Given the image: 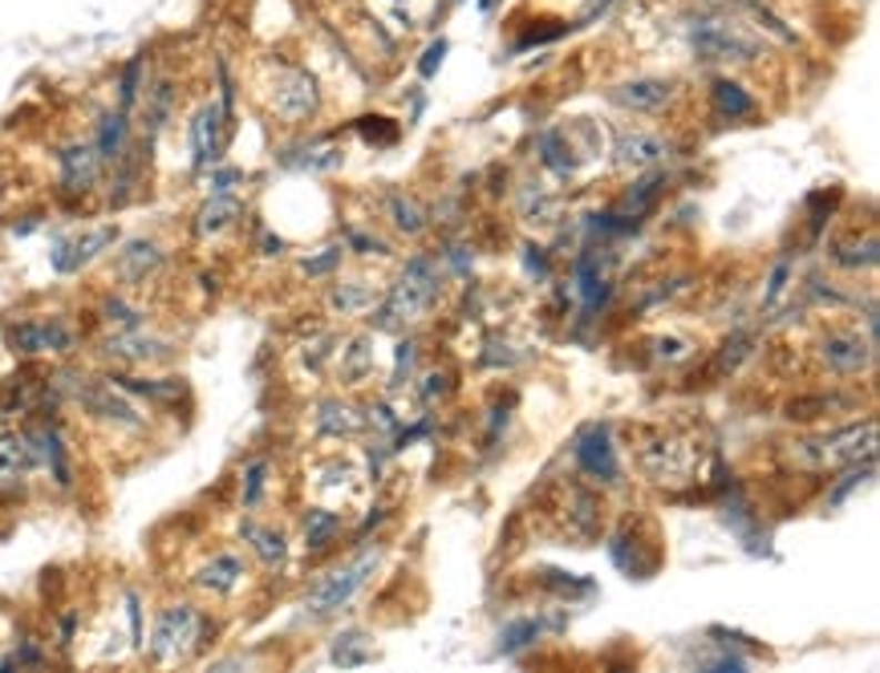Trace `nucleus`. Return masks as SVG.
<instances>
[{
    "instance_id": "nucleus-52",
    "label": "nucleus",
    "mask_w": 880,
    "mask_h": 673,
    "mask_svg": "<svg viewBox=\"0 0 880 673\" xmlns=\"http://www.w3.org/2000/svg\"><path fill=\"white\" fill-rule=\"evenodd\" d=\"M658 357H666V361H678V357H686V341H674V337H669V341H661Z\"/></svg>"
},
{
    "instance_id": "nucleus-7",
    "label": "nucleus",
    "mask_w": 880,
    "mask_h": 673,
    "mask_svg": "<svg viewBox=\"0 0 880 673\" xmlns=\"http://www.w3.org/2000/svg\"><path fill=\"white\" fill-rule=\"evenodd\" d=\"M9 345L17 354L37 357V354H70L78 337L61 317H29L9 325Z\"/></svg>"
},
{
    "instance_id": "nucleus-45",
    "label": "nucleus",
    "mask_w": 880,
    "mask_h": 673,
    "mask_svg": "<svg viewBox=\"0 0 880 673\" xmlns=\"http://www.w3.org/2000/svg\"><path fill=\"white\" fill-rule=\"evenodd\" d=\"M787 276H791V264H775V272H771V281H767V293H763V305L771 308L775 300H779V293L787 288Z\"/></svg>"
},
{
    "instance_id": "nucleus-36",
    "label": "nucleus",
    "mask_w": 880,
    "mask_h": 673,
    "mask_svg": "<svg viewBox=\"0 0 880 673\" xmlns=\"http://www.w3.org/2000/svg\"><path fill=\"white\" fill-rule=\"evenodd\" d=\"M390 215H394L398 232H406V236H418V232L426 227L423 207H418L414 200H402V195H390Z\"/></svg>"
},
{
    "instance_id": "nucleus-27",
    "label": "nucleus",
    "mask_w": 880,
    "mask_h": 673,
    "mask_svg": "<svg viewBox=\"0 0 880 673\" xmlns=\"http://www.w3.org/2000/svg\"><path fill=\"white\" fill-rule=\"evenodd\" d=\"M341 536V516L330 508H313L305 516V548L308 552H325Z\"/></svg>"
},
{
    "instance_id": "nucleus-53",
    "label": "nucleus",
    "mask_w": 880,
    "mask_h": 673,
    "mask_svg": "<svg viewBox=\"0 0 880 673\" xmlns=\"http://www.w3.org/2000/svg\"><path fill=\"white\" fill-rule=\"evenodd\" d=\"M426 381H431V386H426V390H423L426 398H435V394H446V386H443L446 378H438V374H431V378H426Z\"/></svg>"
},
{
    "instance_id": "nucleus-16",
    "label": "nucleus",
    "mask_w": 880,
    "mask_h": 673,
    "mask_svg": "<svg viewBox=\"0 0 880 673\" xmlns=\"http://www.w3.org/2000/svg\"><path fill=\"white\" fill-rule=\"evenodd\" d=\"M102 354L114 357V361H127V366H151V361H163L171 354V345L159 341V337H146L142 329H122L102 341Z\"/></svg>"
},
{
    "instance_id": "nucleus-24",
    "label": "nucleus",
    "mask_w": 880,
    "mask_h": 673,
    "mask_svg": "<svg viewBox=\"0 0 880 673\" xmlns=\"http://www.w3.org/2000/svg\"><path fill=\"white\" fill-rule=\"evenodd\" d=\"M661 187H666V175L661 171H654V175H646V179H637L634 187L625 191V200L617 203V212L625 215V220H641V215L658 203V195H661Z\"/></svg>"
},
{
    "instance_id": "nucleus-46",
    "label": "nucleus",
    "mask_w": 880,
    "mask_h": 673,
    "mask_svg": "<svg viewBox=\"0 0 880 673\" xmlns=\"http://www.w3.org/2000/svg\"><path fill=\"white\" fill-rule=\"evenodd\" d=\"M747 354H751V337H747V333H739L735 341H727V354H722V361H718V366H722V369H735Z\"/></svg>"
},
{
    "instance_id": "nucleus-51",
    "label": "nucleus",
    "mask_w": 880,
    "mask_h": 673,
    "mask_svg": "<svg viewBox=\"0 0 880 673\" xmlns=\"http://www.w3.org/2000/svg\"><path fill=\"white\" fill-rule=\"evenodd\" d=\"M443 53H446V41L426 49V61H423V78H435V70L443 65Z\"/></svg>"
},
{
    "instance_id": "nucleus-49",
    "label": "nucleus",
    "mask_w": 880,
    "mask_h": 673,
    "mask_svg": "<svg viewBox=\"0 0 880 673\" xmlns=\"http://www.w3.org/2000/svg\"><path fill=\"white\" fill-rule=\"evenodd\" d=\"M244 179V171H235V166H223V171H215L212 175V191H232L235 183Z\"/></svg>"
},
{
    "instance_id": "nucleus-6",
    "label": "nucleus",
    "mask_w": 880,
    "mask_h": 673,
    "mask_svg": "<svg viewBox=\"0 0 880 673\" xmlns=\"http://www.w3.org/2000/svg\"><path fill=\"white\" fill-rule=\"evenodd\" d=\"M694 41V53L702 61H755L763 58V45L755 41V37L739 33L735 24H722V21H706L698 24L690 33Z\"/></svg>"
},
{
    "instance_id": "nucleus-50",
    "label": "nucleus",
    "mask_w": 880,
    "mask_h": 673,
    "mask_svg": "<svg viewBox=\"0 0 880 673\" xmlns=\"http://www.w3.org/2000/svg\"><path fill=\"white\" fill-rule=\"evenodd\" d=\"M524 252H528V256H524V261H528V272L536 281H544V276H548V256H544V248H524Z\"/></svg>"
},
{
    "instance_id": "nucleus-40",
    "label": "nucleus",
    "mask_w": 880,
    "mask_h": 673,
    "mask_svg": "<svg viewBox=\"0 0 880 673\" xmlns=\"http://www.w3.org/2000/svg\"><path fill=\"white\" fill-rule=\"evenodd\" d=\"M102 313H107V320H114L118 329H142V313L130 308L127 300H118V296H110L107 305H102Z\"/></svg>"
},
{
    "instance_id": "nucleus-14",
    "label": "nucleus",
    "mask_w": 880,
    "mask_h": 673,
    "mask_svg": "<svg viewBox=\"0 0 880 673\" xmlns=\"http://www.w3.org/2000/svg\"><path fill=\"white\" fill-rule=\"evenodd\" d=\"M102 154L94 151V142H78L70 151H61V187L70 195H85V191L98 187L102 179Z\"/></svg>"
},
{
    "instance_id": "nucleus-31",
    "label": "nucleus",
    "mask_w": 880,
    "mask_h": 673,
    "mask_svg": "<svg viewBox=\"0 0 880 673\" xmlns=\"http://www.w3.org/2000/svg\"><path fill=\"white\" fill-rule=\"evenodd\" d=\"M544 633V621H536V616H519V621H512V625L499 633V653L504 657H512V653L528 650V645H536Z\"/></svg>"
},
{
    "instance_id": "nucleus-35",
    "label": "nucleus",
    "mask_w": 880,
    "mask_h": 673,
    "mask_svg": "<svg viewBox=\"0 0 880 673\" xmlns=\"http://www.w3.org/2000/svg\"><path fill=\"white\" fill-rule=\"evenodd\" d=\"M142 70H146V58H134L127 61V70H122V82H118V110H134L142 94Z\"/></svg>"
},
{
    "instance_id": "nucleus-4",
    "label": "nucleus",
    "mask_w": 880,
    "mask_h": 673,
    "mask_svg": "<svg viewBox=\"0 0 880 673\" xmlns=\"http://www.w3.org/2000/svg\"><path fill=\"white\" fill-rule=\"evenodd\" d=\"M374 564H377V555H357L353 564H345V568H333L330 577H321L313 589L305 592V609L313 616H330V613H337V609H345V604L362 592V584L370 580V572H374Z\"/></svg>"
},
{
    "instance_id": "nucleus-5",
    "label": "nucleus",
    "mask_w": 880,
    "mask_h": 673,
    "mask_svg": "<svg viewBox=\"0 0 880 673\" xmlns=\"http://www.w3.org/2000/svg\"><path fill=\"white\" fill-rule=\"evenodd\" d=\"M317 85L308 78L305 70H296V65H276L269 82V110L276 119H284L289 126L296 122H305L317 114Z\"/></svg>"
},
{
    "instance_id": "nucleus-13",
    "label": "nucleus",
    "mask_w": 880,
    "mask_h": 673,
    "mask_svg": "<svg viewBox=\"0 0 880 673\" xmlns=\"http://www.w3.org/2000/svg\"><path fill=\"white\" fill-rule=\"evenodd\" d=\"M613 154H617V166H625V171H649V166L666 163L669 154H674V142L649 131H629L617 139V151Z\"/></svg>"
},
{
    "instance_id": "nucleus-18",
    "label": "nucleus",
    "mask_w": 880,
    "mask_h": 673,
    "mask_svg": "<svg viewBox=\"0 0 880 673\" xmlns=\"http://www.w3.org/2000/svg\"><path fill=\"white\" fill-rule=\"evenodd\" d=\"M240 580H244V560L235 552L212 555V560L195 572V584H200L203 592H212V596H232Z\"/></svg>"
},
{
    "instance_id": "nucleus-34",
    "label": "nucleus",
    "mask_w": 880,
    "mask_h": 673,
    "mask_svg": "<svg viewBox=\"0 0 880 673\" xmlns=\"http://www.w3.org/2000/svg\"><path fill=\"white\" fill-rule=\"evenodd\" d=\"M377 300V288H370V284H341L337 293H333V305L341 308V317H353V313H362V308H370Z\"/></svg>"
},
{
    "instance_id": "nucleus-26",
    "label": "nucleus",
    "mask_w": 880,
    "mask_h": 673,
    "mask_svg": "<svg viewBox=\"0 0 880 673\" xmlns=\"http://www.w3.org/2000/svg\"><path fill=\"white\" fill-rule=\"evenodd\" d=\"M330 657H333V665H345V670H353V665H370L374 662V641L365 638V633H357V629L337 633V638H333Z\"/></svg>"
},
{
    "instance_id": "nucleus-8",
    "label": "nucleus",
    "mask_w": 880,
    "mask_h": 673,
    "mask_svg": "<svg viewBox=\"0 0 880 673\" xmlns=\"http://www.w3.org/2000/svg\"><path fill=\"white\" fill-rule=\"evenodd\" d=\"M576 467L597 479V483H621V462H617V447H613V435L605 422H593L576 435Z\"/></svg>"
},
{
    "instance_id": "nucleus-25",
    "label": "nucleus",
    "mask_w": 880,
    "mask_h": 673,
    "mask_svg": "<svg viewBox=\"0 0 880 673\" xmlns=\"http://www.w3.org/2000/svg\"><path fill=\"white\" fill-rule=\"evenodd\" d=\"M715 110H718V119L739 122V119H747V114H755V98L747 94L739 82L718 78V82H715Z\"/></svg>"
},
{
    "instance_id": "nucleus-37",
    "label": "nucleus",
    "mask_w": 880,
    "mask_h": 673,
    "mask_svg": "<svg viewBox=\"0 0 880 673\" xmlns=\"http://www.w3.org/2000/svg\"><path fill=\"white\" fill-rule=\"evenodd\" d=\"M370 369H374V354H370V341H353L350 349L341 354V374H345V381H353V386H357V381H362L365 374H370Z\"/></svg>"
},
{
    "instance_id": "nucleus-48",
    "label": "nucleus",
    "mask_w": 880,
    "mask_h": 673,
    "mask_svg": "<svg viewBox=\"0 0 880 673\" xmlns=\"http://www.w3.org/2000/svg\"><path fill=\"white\" fill-rule=\"evenodd\" d=\"M350 244L357 252H362V256H386V244H382V239H374V236H365V232H350Z\"/></svg>"
},
{
    "instance_id": "nucleus-15",
    "label": "nucleus",
    "mask_w": 880,
    "mask_h": 673,
    "mask_svg": "<svg viewBox=\"0 0 880 673\" xmlns=\"http://www.w3.org/2000/svg\"><path fill=\"white\" fill-rule=\"evenodd\" d=\"M872 349L877 341L872 337H860V333H828L823 341V361L836 374H864L872 366Z\"/></svg>"
},
{
    "instance_id": "nucleus-23",
    "label": "nucleus",
    "mask_w": 880,
    "mask_h": 673,
    "mask_svg": "<svg viewBox=\"0 0 880 673\" xmlns=\"http://www.w3.org/2000/svg\"><path fill=\"white\" fill-rule=\"evenodd\" d=\"M33 450L24 435H0V483H17L24 471H33Z\"/></svg>"
},
{
    "instance_id": "nucleus-28",
    "label": "nucleus",
    "mask_w": 880,
    "mask_h": 673,
    "mask_svg": "<svg viewBox=\"0 0 880 673\" xmlns=\"http://www.w3.org/2000/svg\"><path fill=\"white\" fill-rule=\"evenodd\" d=\"M244 540L252 543V552L264 560V568H281L284 555H289V543H284V536L272 532V528H260V523H244Z\"/></svg>"
},
{
    "instance_id": "nucleus-21",
    "label": "nucleus",
    "mask_w": 880,
    "mask_h": 673,
    "mask_svg": "<svg viewBox=\"0 0 880 673\" xmlns=\"http://www.w3.org/2000/svg\"><path fill=\"white\" fill-rule=\"evenodd\" d=\"M576 293H580V300H585L588 313H597V308L609 300V281H605L600 256L593 248L576 256Z\"/></svg>"
},
{
    "instance_id": "nucleus-1",
    "label": "nucleus",
    "mask_w": 880,
    "mask_h": 673,
    "mask_svg": "<svg viewBox=\"0 0 880 673\" xmlns=\"http://www.w3.org/2000/svg\"><path fill=\"white\" fill-rule=\"evenodd\" d=\"M443 293V272L431 256H414L406 268H402L398 284L386 293V305H382V325L398 329V325H411L423 313H431V305Z\"/></svg>"
},
{
    "instance_id": "nucleus-19",
    "label": "nucleus",
    "mask_w": 880,
    "mask_h": 673,
    "mask_svg": "<svg viewBox=\"0 0 880 673\" xmlns=\"http://www.w3.org/2000/svg\"><path fill=\"white\" fill-rule=\"evenodd\" d=\"M240 215H244V203L235 200L232 191H212V200L203 203L200 215H195V232H200L203 239L220 236V232H227Z\"/></svg>"
},
{
    "instance_id": "nucleus-38",
    "label": "nucleus",
    "mask_w": 880,
    "mask_h": 673,
    "mask_svg": "<svg viewBox=\"0 0 880 673\" xmlns=\"http://www.w3.org/2000/svg\"><path fill=\"white\" fill-rule=\"evenodd\" d=\"M171 106H175V90L171 82H159L151 90V110H146V119H151V134H159L171 119Z\"/></svg>"
},
{
    "instance_id": "nucleus-39",
    "label": "nucleus",
    "mask_w": 880,
    "mask_h": 673,
    "mask_svg": "<svg viewBox=\"0 0 880 673\" xmlns=\"http://www.w3.org/2000/svg\"><path fill=\"white\" fill-rule=\"evenodd\" d=\"M264 483H269V462L256 459L252 467L244 471V508L252 511L260 503V496H264Z\"/></svg>"
},
{
    "instance_id": "nucleus-11",
    "label": "nucleus",
    "mask_w": 880,
    "mask_h": 673,
    "mask_svg": "<svg viewBox=\"0 0 880 673\" xmlns=\"http://www.w3.org/2000/svg\"><path fill=\"white\" fill-rule=\"evenodd\" d=\"M118 239V227H94V232H85V236H61L49 252V264L58 276H73V272H82L85 264H94L102 252L110 248Z\"/></svg>"
},
{
    "instance_id": "nucleus-22",
    "label": "nucleus",
    "mask_w": 880,
    "mask_h": 673,
    "mask_svg": "<svg viewBox=\"0 0 880 673\" xmlns=\"http://www.w3.org/2000/svg\"><path fill=\"white\" fill-rule=\"evenodd\" d=\"M130 114L127 110H114L107 119L98 122V139H94V151L102 154V163H122V154H127V139H130Z\"/></svg>"
},
{
    "instance_id": "nucleus-44",
    "label": "nucleus",
    "mask_w": 880,
    "mask_h": 673,
    "mask_svg": "<svg viewBox=\"0 0 880 673\" xmlns=\"http://www.w3.org/2000/svg\"><path fill=\"white\" fill-rule=\"evenodd\" d=\"M414 369V341H402L398 345V361H394V378H390V386H394V390H398V386H406V374H411Z\"/></svg>"
},
{
    "instance_id": "nucleus-43",
    "label": "nucleus",
    "mask_w": 880,
    "mask_h": 673,
    "mask_svg": "<svg viewBox=\"0 0 880 673\" xmlns=\"http://www.w3.org/2000/svg\"><path fill=\"white\" fill-rule=\"evenodd\" d=\"M357 131L365 134V142H374V146H390V142L398 139V126H374V119H362Z\"/></svg>"
},
{
    "instance_id": "nucleus-42",
    "label": "nucleus",
    "mask_w": 880,
    "mask_h": 673,
    "mask_svg": "<svg viewBox=\"0 0 880 673\" xmlns=\"http://www.w3.org/2000/svg\"><path fill=\"white\" fill-rule=\"evenodd\" d=\"M127 616H130V645H134V650H142L146 641H142V601H139V592H127Z\"/></svg>"
},
{
    "instance_id": "nucleus-41",
    "label": "nucleus",
    "mask_w": 880,
    "mask_h": 673,
    "mask_svg": "<svg viewBox=\"0 0 880 673\" xmlns=\"http://www.w3.org/2000/svg\"><path fill=\"white\" fill-rule=\"evenodd\" d=\"M41 662H45V653L24 641V645H17L12 653H4V657H0V670H12V665H41Z\"/></svg>"
},
{
    "instance_id": "nucleus-2",
    "label": "nucleus",
    "mask_w": 880,
    "mask_h": 673,
    "mask_svg": "<svg viewBox=\"0 0 880 673\" xmlns=\"http://www.w3.org/2000/svg\"><path fill=\"white\" fill-rule=\"evenodd\" d=\"M877 455V418L857 426H844V430H832L823 438H811V442H799L796 459L803 467H857L860 459H872Z\"/></svg>"
},
{
    "instance_id": "nucleus-47",
    "label": "nucleus",
    "mask_w": 880,
    "mask_h": 673,
    "mask_svg": "<svg viewBox=\"0 0 880 673\" xmlns=\"http://www.w3.org/2000/svg\"><path fill=\"white\" fill-rule=\"evenodd\" d=\"M337 264H341V248H325L321 256L305 261V276H325V272H333Z\"/></svg>"
},
{
    "instance_id": "nucleus-17",
    "label": "nucleus",
    "mask_w": 880,
    "mask_h": 673,
    "mask_svg": "<svg viewBox=\"0 0 880 673\" xmlns=\"http://www.w3.org/2000/svg\"><path fill=\"white\" fill-rule=\"evenodd\" d=\"M674 98V85L661 82V78H637V82H625L613 90V102L634 114H658V110L669 106Z\"/></svg>"
},
{
    "instance_id": "nucleus-12",
    "label": "nucleus",
    "mask_w": 880,
    "mask_h": 673,
    "mask_svg": "<svg viewBox=\"0 0 880 673\" xmlns=\"http://www.w3.org/2000/svg\"><path fill=\"white\" fill-rule=\"evenodd\" d=\"M694 459H698L694 447H686L678 438L641 447V471H646L654 483H686L694 475Z\"/></svg>"
},
{
    "instance_id": "nucleus-20",
    "label": "nucleus",
    "mask_w": 880,
    "mask_h": 673,
    "mask_svg": "<svg viewBox=\"0 0 880 673\" xmlns=\"http://www.w3.org/2000/svg\"><path fill=\"white\" fill-rule=\"evenodd\" d=\"M159 264H163V248L154 239H130L127 248L118 252V276L127 284H142Z\"/></svg>"
},
{
    "instance_id": "nucleus-10",
    "label": "nucleus",
    "mask_w": 880,
    "mask_h": 673,
    "mask_svg": "<svg viewBox=\"0 0 880 673\" xmlns=\"http://www.w3.org/2000/svg\"><path fill=\"white\" fill-rule=\"evenodd\" d=\"M223 131H227V110L220 102H208L191 114V166L195 171H208V166L220 163V151H223Z\"/></svg>"
},
{
    "instance_id": "nucleus-29",
    "label": "nucleus",
    "mask_w": 880,
    "mask_h": 673,
    "mask_svg": "<svg viewBox=\"0 0 880 673\" xmlns=\"http://www.w3.org/2000/svg\"><path fill=\"white\" fill-rule=\"evenodd\" d=\"M122 394H142V398H154V402H171L183 394V381H166V378H130V374H118L110 378Z\"/></svg>"
},
{
    "instance_id": "nucleus-32",
    "label": "nucleus",
    "mask_w": 880,
    "mask_h": 673,
    "mask_svg": "<svg viewBox=\"0 0 880 673\" xmlns=\"http://www.w3.org/2000/svg\"><path fill=\"white\" fill-rule=\"evenodd\" d=\"M519 215L536 227L556 224V195H548L544 187H528L524 191V200H519Z\"/></svg>"
},
{
    "instance_id": "nucleus-30",
    "label": "nucleus",
    "mask_w": 880,
    "mask_h": 673,
    "mask_svg": "<svg viewBox=\"0 0 880 673\" xmlns=\"http://www.w3.org/2000/svg\"><path fill=\"white\" fill-rule=\"evenodd\" d=\"M317 430L325 438H353L357 430H362V418H357L345 402H321Z\"/></svg>"
},
{
    "instance_id": "nucleus-3",
    "label": "nucleus",
    "mask_w": 880,
    "mask_h": 673,
    "mask_svg": "<svg viewBox=\"0 0 880 673\" xmlns=\"http://www.w3.org/2000/svg\"><path fill=\"white\" fill-rule=\"evenodd\" d=\"M203 638V616L195 604H171L159 613L154 621V633H151V657L154 662H183L195 653Z\"/></svg>"
},
{
    "instance_id": "nucleus-9",
    "label": "nucleus",
    "mask_w": 880,
    "mask_h": 673,
    "mask_svg": "<svg viewBox=\"0 0 880 673\" xmlns=\"http://www.w3.org/2000/svg\"><path fill=\"white\" fill-rule=\"evenodd\" d=\"M78 402H82V410L94 414V418H102V422H110V426H122V430H142V426H146L139 406L127 402L122 390H114V381L110 378L78 386Z\"/></svg>"
},
{
    "instance_id": "nucleus-33",
    "label": "nucleus",
    "mask_w": 880,
    "mask_h": 673,
    "mask_svg": "<svg viewBox=\"0 0 880 673\" xmlns=\"http://www.w3.org/2000/svg\"><path fill=\"white\" fill-rule=\"evenodd\" d=\"M832 261L840 264V268H872L877 264V236H869L864 244H836L832 248Z\"/></svg>"
}]
</instances>
